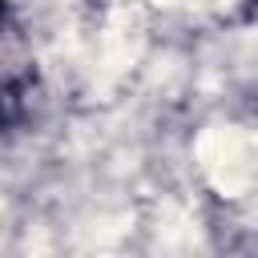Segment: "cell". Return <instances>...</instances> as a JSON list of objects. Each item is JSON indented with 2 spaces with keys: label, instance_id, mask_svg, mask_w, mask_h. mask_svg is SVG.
I'll use <instances>...</instances> for the list:
<instances>
[]
</instances>
